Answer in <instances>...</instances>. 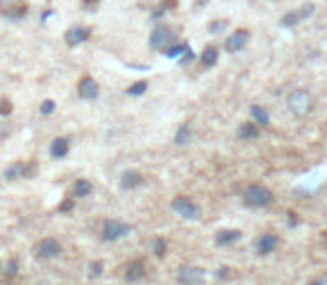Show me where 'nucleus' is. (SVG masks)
I'll list each match as a JSON object with an SVG mask.
<instances>
[{"instance_id": "obj_18", "label": "nucleus", "mask_w": 327, "mask_h": 285, "mask_svg": "<svg viewBox=\"0 0 327 285\" xmlns=\"http://www.w3.org/2000/svg\"><path fill=\"white\" fill-rule=\"evenodd\" d=\"M67 152H69V141L67 138H54L49 145V154L51 158H65Z\"/></svg>"}, {"instance_id": "obj_37", "label": "nucleus", "mask_w": 327, "mask_h": 285, "mask_svg": "<svg viewBox=\"0 0 327 285\" xmlns=\"http://www.w3.org/2000/svg\"><path fill=\"white\" fill-rule=\"evenodd\" d=\"M202 5H207V0H196V7H202Z\"/></svg>"}, {"instance_id": "obj_27", "label": "nucleus", "mask_w": 327, "mask_h": 285, "mask_svg": "<svg viewBox=\"0 0 327 285\" xmlns=\"http://www.w3.org/2000/svg\"><path fill=\"white\" fill-rule=\"evenodd\" d=\"M183 51H187V45L185 43H176V45H171V47L165 51V56H167V58H178Z\"/></svg>"}, {"instance_id": "obj_34", "label": "nucleus", "mask_w": 327, "mask_h": 285, "mask_svg": "<svg viewBox=\"0 0 327 285\" xmlns=\"http://www.w3.org/2000/svg\"><path fill=\"white\" fill-rule=\"evenodd\" d=\"M82 7H85V9H96L98 7V0H82Z\"/></svg>"}, {"instance_id": "obj_30", "label": "nucleus", "mask_w": 327, "mask_h": 285, "mask_svg": "<svg viewBox=\"0 0 327 285\" xmlns=\"http://www.w3.org/2000/svg\"><path fill=\"white\" fill-rule=\"evenodd\" d=\"M54 110H56V103L54 101H43V105H40V114H54Z\"/></svg>"}, {"instance_id": "obj_14", "label": "nucleus", "mask_w": 327, "mask_h": 285, "mask_svg": "<svg viewBox=\"0 0 327 285\" xmlns=\"http://www.w3.org/2000/svg\"><path fill=\"white\" fill-rule=\"evenodd\" d=\"M3 176H5V178H7V180H18V178H25V176H27V165H25V163H20V160H16V163H12V165H7V167H5Z\"/></svg>"}, {"instance_id": "obj_38", "label": "nucleus", "mask_w": 327, "mask_h": 285, "mask_svg": "<svg viewBox=\"0 0 327 285\" xmlns=\"http://www.w3.org/2000/svg\"><path fill=\"white\" fill-rule=\"evenodd\" d=\"M0 272H3V265H0Z\"/></svg>"}, {"instance_id": "obj_17", "label": "nucleus", "mask_w": 327, "mask_h": 285, "mask_svg": "<svg viewBox=\"0 0 327 285\" xmlns=\"http://www.w3.org/2000/svg\"><path fill=\"white\" fill-rule=\"evenodd\" d=\"M91 192H93V185H91V180H87V178H78L76 183L71 185V196H74V199H85Z\"/></svg>"}, {"instance_id": "obj_12", "label": "nucleus", "mask_w": 327, "mask_h": 285, "mask_svg": "<svg viewBox=\"0 0 327 285\" xmlns=\"http://www.w3.org/2000/svg\"><path fill=\"white\" fill-rule=\"evenodd\" d=\"M78 96L82 101H96L98 98V82L91 78V76H82L80 82H78Z\"/></svg>"}, {"instance_id": "obj_10", "label": "nucleus", "mask_w": 327, "mask_h": 285, "mask_svg": "<svg viewBox=\"0 0 327 285\" xmlns=\"http://www.w3.org/2000/svg\"><path fill=\"white\" fill-rule=\"evenodd\" d=\"M202 276H205V272L198 267H189V265H183L178 269V274H176V278H178L180 285H196L202 281Z\"/></svg>"}, {"instance_id": "obj_9", "label": "nucleus", "mask_w": 327, "mask_h": 285, "mask_svg": "<svg viewBox=\"0 0 327 285\" xmlns=\"http://www.w3.org/2000/svg\"><path fill=\"white\" fill-rule=\"evenodd\" d=\"M36 256L38 258H54V256H58L60 254V243L56 241V238H51V236H47V238H43V241H38L36 243Z\"/></svg>"}, {"instance_id": "obj_24", "label": "nucleus", "mask_w": 327, "mask_h": 285, "mask_svg": "<svg viewBox=\"0 0 327 285\" xmlns=\"http://www.w3.org/2000/svg\"><path fill=\"white\" fill-rule=\"evenodd\" d=\"M189 138H191V129H189V125H183L178 132H176L174 143L176 145H187V143H189Z\"/></svg>"}, {"instance_id": "obj_5", "label": "nucleus", "mask_w": 327, "mask_h": 285, "mask_svg": "<svg viewBox=\"0 0 327 285\" xmlns=\"http://www.w3.org/2000/svg\"><path fill=\"white\" fill-rule=\"evenodd\" d=\"M129 232H132V225H127V223H123V221H107L105 225H102L100 236H102V241L114 243V241H121V238H125Z\"/></svg>"}, {"instance_id": "obj_16", "label": "nucleus", "mask_w": 327, "mask_h": 285, "mask_svg": "<svg viewBox=\"0 0 327 285\" xmlns=\"http://www.w3.org/2000/svg\"><path fill=\"white\" fill-rule=\"evenodd\" d=\"M143 183V176L136 169H129V172H125L121 176V180H118V185H121V189H134L138 187V185Z\"/></svg>"}, {"instance_id": "obj_13", "label": "nucleus", "mask_w": 327, "mask_h": 285, "mask_svg": "<svg viewBox=\"0 0 327 285\" xmlns=\"http://www.w3.org/2000/svg\"><path fill=\"white\" fill-rule=\"evenodd\" d=\"M278 243H280V238L276 234H263L256 238V252L263 254V256L265 254H272L278 247Z\"/></svg>"}, {"instance_id": "obj_25", "label": "nucleus", "mask_w": 327, "mask_h": 285, "mask_svg": "<svg viewBox=\"0 0 327 285\" xmlns=\"http://www.w3.org/2000/svg\"><path fill=\"white\" fill-rule=\"evenodd\" d=\"M227 25H230V23H227L225 18H223V20H211V23L207 25V32H209L211 36L223 34V32H225V29H227Z\"/></svg>"}, {"instance_id": "obj_6", "label": "nucleus", "mask_w": 327, "mask_h": 285, "mask_svg": "<svg viewBox=\"0 0 327 285\" xmlns=\"http://www.w3.org/2000/svg\"><path fill=\"white\" fill-rule=\"evenodd\" d=\"M314 12H316V5L314 3H305L300 9H294V12L285 14V16L280 18V25H283V27H296V25L303 23L305 18H309Z\"/></svg>"}, {"instance_id": "obj_26", "label": "nucleus", "mask_w": 327, "mask_h": 285, "mask_svg": "<svg viewBox=\"0 0 327 285\" xmlns=\"http://www.w3.org/2000/svg\"><path fill=\"white\" fill-rule=\"evenodd\" d=\"M147 87H149L147 80H138V82H134V85H129L127 94L129 96H140V94H145V91H147Z\"/></svg>"}, {"instance_id": "obj_11", "label": "nucleus", "mask_w": 327, "mask_h": 285, "mask_svg": "<svg viewBox=\"0 0 327 285\" xmlns=\"http://www.w3.org/2000/svg\"><path fill=\"white\" fill-rule=\"evenodd\" d=\"M89 34H91V29L89 27H80V25L67 29V34H65L67 47H78V45H82L87 38H89Z\"/></svg>"}, {"instance_id": "obj_36", "label": "nucleus", "mask_w": 327, "mask_h": 285, "mask_svg": "<svg viewBox=\"0 0 327 285\" xmlns=\"http://www.w3.org/2000/svg\"><path fill=\"white\" fill-rule=\"evenodd\" d=\"M189 60H194V51H191V49H187V56H185V58H180V63L187 65V63H189Z\"/></svg>"}, {"instance_id": "obj_20", "label": "nucleus", "mask_w": 327, "mask_h": 285, "mask_svg": "<svg viewBox=\"0 0 327 285\" xmlns=\"http://www.w3.org/2000/svg\"><path fill=\"white\" fill-rule=\"evenodd\" d=\"M218 63V47L216 45H207L200 54V65L202 67H214Z\"/></svg>"}, {"instance_id": "obj_15", "label": "nucleus", "mask_w": 327, "mask_h": 285, "mask_svg": "<svg viewBox=\"0 0 327 285\" xmlns=\"http://www.w3.org/2000/svg\"><path fill=\"white\" fill-rule=\"evenodd\" d=\"M143 276H145V263L143 261H134L125 267V278H127L129 283H138Z\"/></svg>"}, {"instance_id": "obj_23", "label": "nucleus", "mask_w": 327, "mask_h": 285, "mask_svg": "<svg viewBox=\"0 0 327 285\" xmlns=\"http://www.w3.org/2000/svg\"><path fill=\"white\" fill-rule=\"evenodd\" d=\"M152 250H154V254H156L158 258H163L165 254H167V243H165V238L156 236L154 241H152Z\"/></svg>"}, {"instance_id": "obj_33", "label": "nucleus", "mask_w": 327, "mask_h": 285, "mask_svg": "<svg viewBox=\"0 0 327 285\" xmlns=\"http://www.w3.org/2000/svg\"><path fill=\"white\" fill-rule=\"evenodd\" d=\"M7 274H9V276H16V274H18V263H16V261H9Z\"/></svg>"}, {"instance_id": "obj_19", "label": "nucleus", "mask_w": 327, "mask_h": 285, "mask_svg": "<svg viewBox=\"0 0 327 285\" xmlns=\"http://www.w3.org/2000/svg\"><path fill=\"white\" fill-rule=\"evenodd\" d=\"M249 114H252V121L256 123L258 127H267L269 125V114H267V110H265V107L252 105V107H249Z\"/></svg>"}, {"instance_id": "obj_32", "label": "nucleus", "mask_w": 327, "mask_h": 285, "mask_svg": "<svg viewBox=\"0 0 327 285\" xmlns=\"http://www.w3.org/2000/svg\"><path fill=\"white\" fill-rule=\"evenodd\" d=\"M287 223H289V227L298 225V216H296V212H287Z\"/></svg>"}, {"instance_id": "obj_31", "label": "nucleus", "mask_w": 327, "mask_h": 285, "mask_svg": "<svg viewBox=\"0 0 327 285\" xmlns=\"http://www.w3.org/2000/svg\"><path fill=\"white\" fill-rule=\"evenodd\" d=\"M0 114H3V116H9V114H12V103H9V98H3V101H0Z\"/></svg>"}, {"instance_id": "obj_8", "label": "nucleus", "mask_w": 327, "mask_h": 285, "mask_svg": "<svg viewBox=\"0 0 327 285\" xmlns=\"http://www.w3.org/2000/svg\"><path fill=\"white\" fill-rule=\"evenodd\" d=\"M247 43H249V29L241 27V29H236L234 34L227 36L225 51H227V54H238V51H243L247 47Z\"/></svg>"}, {"instance_id": "obj_21", "label": "nucleus", "mask_w": 327, "mask_h": 285, "mask_svg": "<svg viewBox=\"0 0 327 285\" xmlns=\"http://www.w3.org/2000/svg\"><path fill=\"white\" fill-rule=\"evenodd\" d=\"M243 234L238 230H223L216 234V243L218 245H230V243H236Z\"/></svg>"}, {"instance_id": "obj_3", "label": "nucleus", "mask_w": 327, "mask_h": 285, "mask_svg": "<svg viewBox=\"0 0 327 285\" xmlns=\"http://www.w3.org/2000/svg\"><path fill=\"white\" fill-rule=\"evenodd\" d=\"M287 105L289 110H292L296 116H307L311 112V105H314V101H311V94L307 89H294L292 94L287 98Z\"/></svg>"}, {"instance_id": "obj_22", "label": "nucleus", "mask_w": 327, "mask_h": 285, "mask_svg": "<svg viewBox=\"0 0 327 285\" xmlns=\"http://www.w3.org/2000/svg\"><path fill=\"white\" fill-rule=\"evenodd\" d=\"M238 136H241L243 141L256 138L258 136V125H256V123H243V125L238 127Z\"/></svg>"}, {"instance_id": "obj_1", "label": "nucleus", "mask_w": 327, "mask_h": 285, "mask_svg": "<svg viewBox=\"0 0 327 285\" xmlns=\"http://www.w3.org/2000/svg\"><path fill=\"white\" fill-rule=\"evenodd\" d=\"M176 43H178V34L169 25H156L152 36H149V47L156 51H167Z\"/></svg>"}, {"instance_id": "obj_7", "label": "nucleus", "mask_w": 327, "mask_h": 285, "mask_svg": "<svg viewBox=\"0 0 327 285\" xmlns=\"http://www.w3.org/2000/svg\"><path fill=\"white\" fill-rule=\"evenodd\" d=\"M0 14L7 20H20L27 16V5L25 0H0Z\"/></svg>"}, {"instance_id": "obj_29", "label": "nucleus", "mask_w": 327, "mask_h": 285, "mask_svg": "<svg viewBox=\"0 0 327 285\" xmlns=\"http://www.w3.org/2000/svg\"><path fill=\"white\" fill-rule=\"evenodd\" d=\"M74 207H76V199L71 196V199H65V201H62V203L58 205V212H71Z\"/></svg>"}, {"instance_id": "obj_4", "label": "nucleus", "mask_w": 327, "mask_h": 285, "mask_svg": "<svg viewBox=\"0 0 327 285\" xmlns=\"http://www.w3.org/2000/svg\"><path fill=\"white\" fill-rule=\"evenodd\" d=\"M171 210L187 221H198L200 219V207L191 199H187V196H176V199L171 201Z\"/></svg>"}, {"instance_id": "obj_35", "label": "nucleus", "mask_w": 327, "mask_h": 285, "mask_svg": "<svg viewBox=\"0 0 327 285\" xmlns=\"http://www.w3.org/2000/svg\"><path fill=\"white\" fill-rule=\"evenodd\" d=\"M176 5H178L176 0H163V3H160V7H163V9H174Z\"/></svg>"}, {"instance_id": "obj_28", "label": "nucleus", "mask_w": 327, "mask_h": 285, "mask_svg": "<svg viewBox=\"0 0 327 285\" xmlns=\"http://www.w3.org/2000/svg\"><path fill=\"white\" fill-rule=\"evenodd\" d=\"M102 269H105V265H102L100 261H93L89 263V274H91V278H98L102 274Z\"/></svg>"}, {"instance_id": "obj_2", "label": "nucleus", "mask_w": 327, "mask_h": 285, "mask_svg": "<svg viewBox=\"0 0 327 285\" xmlns=\"http://www.w3.org/2000/svg\"><path fill=\"white\" fill-rule=\"evenodd\" d=\"M243 201H245V205H249V207H267L274 203V194H272V189L263 187V185H252V187L245 189Z\"/></svg>"}]
</instances>
